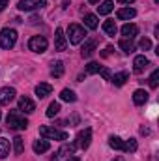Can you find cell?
<instances>
[{
	"label": "cell",
	"mask_w": 159,
	"mask_h": 161,
	"mask_svg": "<svg viewBox=\"0 0 159 161\" xmlns=\"http://www.w3.org/2000/svg\"><path fill=\"white\" fill-rule=\"evenodd\" d=\"M109 146H111L112 150H122V152H125V141H122L120 137H111V139H109Z\"/></svg>",
	"instance_id": "ac0fdd59"
},
{
	"label": "cell",
	"mask_w": 159,
	"mask_h": 161,
	"mask_svg": "<svg viewBox=\"0 0 159 161\" xmlns=\"http://www.w3.org/2000/svg\"><path fill=\"white\" fill-rule=\"evenodd\" d=\"M137 15V11L133 9V8H120L118 13H116V17H118L120 21H129V19H133Z\"/></svg>",
	"instance_id": "5bb4252c"
},
{
	"label": "cell",
	"mask_w": 159,
	"mask_h": 161,
	"mask_svg": "<svg viewBox=\"0 0 159 161\" xmlns=\"http://www.w3.org/2000/svg\"><path fill=\"white\" fill-rule=\"evenodd\" d=\"M47 47H49V41H47V38H43V36H34L32 40L28 41V49L34 51V53H45Z\"/></svg>",
	"instance_id": "8992f818"
},
{
	"label": "cell",
	"mask_w": 159,
	"mask_h": 161,
	"mask_svg": "<svg viewBox=\"0 0 159 161\" xmlns=\"http://www.w3.org/2000/svg\"><path fill=\"white\" fill-rule=\"evenodd\" d=\"M68 161H79V158H75V156H71V158H69Z\"/></svg>",
	"instance_id": "74e56055"
},
{
	"label": "cell",
	"mask_w": 159,
	"mask_h": 161,
	"mask_svg": "<svg viewBox=\"0 0 159 161\" xmlns=\"http://www.w3.org/2000/svg\"><path fill=\"white\" fill-rule=\"evenodd\" d=\"M43 6H47V0H19V4H17V8L21 11H34Z\"/></svg>",
	"instance_id": "5b68a950"
},
{
	"label": "cell",
	"mask_w": 159,
	"mask_h": 161,
	"mask_svg": "<svg viewBox=\"0 0 159 161\" xmlns=\"http://www.w3.org/2000/svg\"><path fill=\"white\" fill-rule=\"evenodd\" d=\"M120 32H122L123 40H133V38L139 34V26H137V25H129V23H127V25H123V26H122V30H120Z\"/></svg>",
	"instance_id": "7c38bea8"
},
{
	"label": "cell",
	"mask_w": 159,
	"mask_h": 161,
	"mask_svg": "<svg viewBox=\"0 0 159 161\" xmlns=\"http://www.w3.org/2000/svg\"><path fill=\"white\" fill-rule=\"evenodd\" d=\"M6 124L9 129H26L28 127V120L21 114V111H9Z\"/></svg>",
	"instance_id": "6da1fadb"
},
{
	"label": "cell",
	"mask_w": 159,
	"mask_h": 161,
	"mask_svg": "<svg viewBox=\"0 0 159 161\" xmlns=\"http://www.w3.org/2000/svg\"><path fill=\"white\" fill-rule=\"evenodd\" d=\"M60 99H62V101H68V103H73V101H77V96H75L73 90L66 88V90L60 92Z\"/></svg>",
	"instance_id": "603a6c76"
},
{
	"label": "cell",
	"mask_w": 159,
	"mask_h": 161,
	"mask_svg": "<svg viewBox=\"0 0 159 161\" xmlns=\"http://www.w3.org/2000/svg\"><path fill=\"white\" fill-rule=\"evenodd\" d=\"M32 148H34L36 154H43V152H47V150L51 148V144H49L47 141H36V142L32 144Z\"/></svg>",
	"instance_id": "cb8c5ba5"
},
{
	"label": "cell",
	"mask_w": 159,
	"mask_h": 161,
	"mask_svg": "<svg viewBox=\"0 0 159 161\" xmlns=\"http://www.w3.org/2000/svg\"><path fill=\"white\" fill-rule=\"evenodd\" d=\"M90 142H92V129L86 127V129L79 131V135H77V146L82 148V150H86L90 146Z\"/></svg>",
	"instance_id": "52a82bcc"
},
{
	"label": "cell",
	"mask_w": 159,
	"mask_h": 161,
	"mask_svg": "<svg viewBox=\"0 0 159 161\" xmlns=\"http://www.w3.org/2000/svg\"><path fill=\"white\" fill-rule=\"evenodd\" d=\"M103 30H105V34H109V36H116V32H118L116 23H114L112 19H107V21L103 23Z\"/></svg>",
	"instance_id": "ffe728a7"
},
{
	"label": "cell",
	"mask_w": 159,
	"mask_h": 161,
	"mask_svg": "<svg viewBox=\"0 0 159 161\" xmlns=\"http://www.w3.org/2000/svg\"><path fill=\"white\" fill-rule=\"evenodd\" d=\"M66 45H68V41H66V36H64V30L58 26L56 32H54V47H56V51H66Z\"/></svg>",
	"instance_id": "8fae6325"
},
{
	"label": "cell",
	"mask_w": 159,
	"mask_h": 161,
	"mask_svg": "<svg viewBox=\"0 0 159 161\" xmlns=\"http://www.w3.org/2000/svg\"><path fill=\"white\" fill-rule=\"evenodd\" d=\"M68 34H69V43H71V45H79L80 41L86 38V30H84V26H80V25H69Z\"/></svg>",
	"instance_id": "277c9868"
},
{
	"label": "cell",
	"mask_w": 159,
	"mask_h": 161,
	"mask_svg": "<svg viewBox=\"0 0 159 161\" xmlns=\"http://www.w3.org/2000/svg\"><path fill=\"white\" fill-rule=\"evenodd\" d=\"M17 111H25L26 114H32V113L36 111V103H34L30 97L23 96V97H19V109H17Z\"/></svg>",
	"instance_id": "30bf717a"
},
{
	"label": "cell",
	"mask_w": 159,
	"mask_h": 161,
	"mask_svg": "<svg viewBox=\"0 0 159 161\" xmlns=\"http://www.w3.org/2000/svg\"><path fill=\"white\" fill-rule=\"evenodd\" d=\"M40 135L45 139H52V141H68V131H60V129H54V127H49V125H41L40 127Z\"/></svg>",
	"instance_id": "7a4b0ae2"
},
{
	"label": "cell",
	"mask_w": 159,
	"mask_h": 161,
	"mask_svg": "<svg viewBox=\"0 0 159 161\" xmlns=\"http://www.w3.org/2000/svg\"><path fill=\"white\" fill-rule=\"evenodd\" d=\"M17 41V32L13 28H4L0 32V47L2 49H11Z\"/></svg>",
	"instance_id": "3957f363"
},
{
	"label": "cell",
	"mask_w": 159,
	"mask_h": 161,
	"mask_svg": "<svg viewBox=\"0 0 159 161\" xmlns=\"http://www.w3.org/2000/svg\"><path fill=\"white\" fill-rule=\"evenodd\" d=\"M150 86H152V88H157L159 86V69H156V71L150 75Z\"/></svg>",
	"instance_id": "4dcf8cb0"
},
{
	"label": "cell",
	"mask_w": 159,
	"mask_h": 161,
	"mask_svg": "<svg viewBox=\"0 0 159 161\" xmlns=\"http://www.w3.org/2000/svg\"><path fill=\"white\" fill-rule=\"evenodd\" d=\"M97 9H99V15H107L114 9V2L112 0H103L101 6H97Z\"/></svg>",
	"instance_id": "d6986e66"
},
{
	"label": "cell",
	"mask_w": 159,
	"mask_h": 161,
	"mask_svg": "<svg viewBox=\"0 0 159 161\" xmlns=\"http://www.w3.org/2000/svg\"><path fill=\"white\" fill-rule=\"evenodd\" d=\"M58 113H60V103L52 101V103L47 107V116H49V118H52V116H56Z\"/></svg>",
	"instance_id": "f1b7e54d"
},
{
	"label": "cell",
	"mask_w": 159,
	"mask_h": 161,
	"mask_svg": "<svg viewBox=\"0 0 159 161\" xmlns=\"http://www.w3.org/2000/svg\"><path fill=\"white\" fill-rule=\"evenodd\" d=\"M148 101V92L146 90H135L133 92V103L135 105H144Z\"/></svg>",
	"instance_id": "9a60e30c"
},
{
	"label": "cell",
	"mask_w": 159,
	"mask_h": 161,
	"mask_svg": "<svg viewBox=\"0 0 159 161\" xmlns=\"http://www.w3.org/2000/svg\"><path fill=\"white\" fill-rule=\"evenodd\" d=\"M139 47H140L142 51H146V49H150V47H152V41L148 40V38H142V40L139 41Z\"/></svg>",
	"instance_id": "d6a6232c"
},
{
	"label": "cell",
	"mask_w": 159,
	"mask_h": 161,
	"mask_svg": "<svg viewBox=\"0 0 159 161\" xmlns=\"http://www.w3.org/2000/svg\"><path fill=\"white\" fill-rule=\"evenodd\" d=\"M75 148H77V144H64V146L58 150V154H56V156L69 158V156H73V154H75Z\"/></svg>",
	"instance_id": "44dd1931"
},
{
	"label": "cell",
	"mask_w": 159,
	"mask_h": 161,
	"mask_svg": "<svg viewBox=\"0 0 159 161\" xmlns=\"http://www.w3.org/2000/svg\"><path fill=\"white\" fill-rule=\"evenodd\" d=\"M120 49H122L125 54H131V53L135 51V43L131 40H122L120 41Z\"/></svg>",
	"instance_id": "4316f807"
},
{
	"label": "cell",
	"mask_w": 159,
	"mask_h": 161,
	"mask_svg": "<svg viewBox=\"0 0 159 161\" xmlns=\"http://www.w3.org/2000/svg\"><path fill=\"white\" fill-rule=\"evenodd\" d=\"M90 4H99V0H88Z\"/></svg>",
	"instance_id": "f35d334b"
},
{
	"label": "cell",
	"mask_w": 159,
	"mask_h": 161,
	"mask_svg": "<svg viewBox=\"0 0 159 161\" xmlns=\"http://www.w3.org/2000/svg\"><path fill=\"white\" fill-rule=\"evenodd\" d=\"M135 0H118V4H133Z\"/></svg>",
	"instance_id": "8d00e7d4"
},
{
	"label": "cell",
	"mask_w": 159,
	"mask_h": 161,
	"mask_svg": "<svg viewBox=\"0 0 159 161\" xmlns=\"http://www.w3.org/2000/svg\"><path fill=\"white\" fill-rule=\"evenodd\" d=\"M23 150H25V141L21 137H15L13 139V152L19 156V154H23Z\"/></svg>",
	"instance_id": "83f0119b"
},
{
	"label": "cell",
	"mask_w": 159,
	"mask_h": 161,
	"mask_svg": "<svg viewBox=\"0 0 159 161\" xmlns=\"http://www.w3.org/2000/svg\"><path fill=\"white\" fill-rule=\"evenodd\" d=\"M9 141L8 139H4V137H0V159H6L8 156H9Z\"/></svg>",
	"instance_id": "7402d4cb"
},
{
	"label": "cell",
	"mask_w": 159,
	"mask_h": 161,
	"mask_svg": "<svg viewBox=\"0 0 159 161\" xmlns=\"http://www.w3.org/2000/svg\"><path fill=\"white\" fill-rule=\"evenodd\" d=\"M111 51H112V49H111V47H107V49L103 51V56H109V54H111Z\"/></svg>",
	"instance_id": "d590c367"
},
{
	"label": "cell",
	"mask_w": 159,
	"mask_h": 161,
	"mask_svg": "<svg viewBox=\"0 0 159 161\" xmlns=\"http://www.w3.org/2000/svg\"><path fill=\"white\" fill-rule=\"evenodd\" d=\"M15 96H17L15 88H11V86L0 88V105H8V103H11V101L15 99Z\"/></svg>",
	"instance_id": "ba28073f"
},
{
	"label": "cell",
	"mask_w": 159,
	"mask_h": 161,
	"mask_svg": "<svg viewBox=\"0 0 159 161\" xmlns=\"http://www.w3.org/2000/svg\"><path fill=\"white\" fill-rule=\"evenodd\" d=\"M51 75H52L54 79H60V77L64 75V62H60V60L52 62V68H51Z\"/></svg>",
	"instance_id": "e0dca14e"
},
{
	"label": "cell",
	"mask_w": 159,
	"mask_h": 161,
	"mask_svg": "<svg viewBox=\"0 0 159 161\" xmlns=\"http://www.w3.org/2000/svg\"><path fill=\"white\" fill-rule=\"evenodd\" d=\"M96 40H86L84 41V45H82V51H80V54L84 56V58H90L94 53H96Z\"/></svg>",
	"instance_id": "4fadbf2b"
},
{
	"label": "cell",
	"mask_w": 159,
	"mask_h": 161,
	"mask_svg": "<svg viewBox=\"0 0 159 161\" xmlns=\"http://www.w3.org/2000/svg\"><path fill=\"white\" fill-rule=\"evenodd\" d=\"M127 79H129V75H127L125 71H120V73H116L114 77H111V80L114 82V86H123Z\"/></svg>",
	"instance_id": "d4e9b609"
},
{
	"label": "cell",
	"mask_w": 159,
	"mask_h": 161,
	"mask_svg": "<svg viewBox=\"0 0 159 161\" xmlns=\"http://www.w3.org/2000/svg\"><path fill=\"white\" fill-rule=\"evenodd\" d=\"M6 6H8V0H0V13L6 9Z\"/></svg>",
	"instance_id": "e575fe53"
},
{
	"label": "cell",
	"mask_w": 159,
	"mask_h": 161,
	"mask_svg": "<svg viewBox=\"0 0 159 161\" xmlns=\"http://www.w3.org/2000/svg\"><path fill=\"white\" fill-rule=\"evenodd\" d=\"M125 152H137V141L135 139H129L125 142Z\"/></svg>",
	"instance_id": "1f68e13d"
},
{
	"label": "cell",
	"mask_w": 159,
	"mask_h": 161,
	"mask_svg": "<svg viewBox=\"0 0 159 161\" xmlns=\"http://www.w3.org/2000/svg\"><path fill=\"white\" fill-rule=\"evenodd\" d=\"M148 66H150V60H148L144 54L135 56V60H133V71H135V73H142Z\"/></svg>",
	"instance_id": "9c48e42d"
},
{
	"label": "cell",
	"mask_w": 159,
	"mask_h": 161,
	"mask_svg": "<svg viewBox=\"0 0 159 161\" xmlns=\"http://www.w3.org/2000/svg\"><path fill=\"white\" fill-rule=\"evenodd\" d=\"M99 68H101V66H99L97 62H90V64L86 66V73H88V75H94V73L99 71Z\"/></svg>",
	"instance_id": "f546056e"
},
{
	"label": "cell",
	"mask_w": 159,
	"mask_h": 161,
	"mask_svg": "<svg viewBox=\"0 0 159 161\" xmlns=\"http://www.w3.org/2000/svg\"><path fill=\"white\" fill-rule=\"evenodd\" d=\"M97 73H101L105 80H111V71H109V68H99V71H97Z\"/></svg>",
	"instance_id": "836d02e7"
},
{
	"label": "cell",
	"mask_w": 159,
	"mask_h": 161,
	"mask_svg": "<svg viewBox=\"0 0 159 161\" xmlns=\"http://www.w3.org/2000/svg\"><path fill=\"white\" fill-rule=\"evenodd\" d=\"M84 25L88 26V28H92V30H96L97 28V17L94 15V13H88V15H84Z\"/></svg>",
	"instance_id": "484cf974"
},
{
	"label": "cell",
	"mask_w": 159,
	"mask_h": 161,
	"mask_svg": "<svg viewBox=\"0 0 159 161\" xmlns=\"http://www.w3.org/2000/svg\"><path fill=\"white\" fill-rule=\"evenodd\" d=\"M51 92H52V86H51L49 82H41V84L36 86V96H38L40 99H41V97H47Z\"/></svg>",
	"instance_id": "2e32d148"
},
{
	"label": "cell",
	"mask_w": 159,
	"mask_h": 161,
	"mask_svg": "<svg viewBox=\"0 0 159 161\" xmlns=\"http://www.w3.org/2000/svg\"><path fill=\"white\" fill-rule=\"evenodd\" d=\"M0 118H2V114H0Z\"/></svg>",
	"instance_id": "ab89813d"
}]
</instances>
